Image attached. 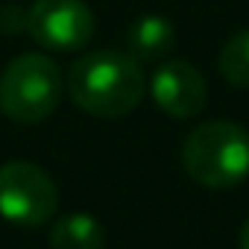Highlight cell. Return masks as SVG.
<instances>
[{
	"instance_id": "cell-2",
	"label": "cell",
	"mask_w": 249,
	"mask_h": 249,
	"mask_svg": "<svg viewBox=\"0 0 249 249\" xmlns=\"http://www.w3.org/2000/svg\"><path fill=\"white\" fill-rule=\"evenodd\" d=\"M182 164L202 188H234L249 176V132L231 120H208L185 138Z\"/></svg>"
},
{
	"instance_id": "cell-5",
	"label": "cell",
	"mask_w": 249,
	"mask_h": 249,
	"mask_svg": "<svg viewBox=\"0 0 249 249\" xmlns=\"http://www.w3.org/2000/svg\"><path fill=\"white\" fill-rule=\"evenodd\" d=\"M27 33L50 50H82L94 38V12L82 0H36L27 9Z\"/></svg>"
},
{
	"instance_id": "cell-4",
	"label": "cell",
	"mask_w": 249,
	"mask_h": 249,
	"mask_svg": "<svg viewBox=\"0 0 249 249\" xmlns=\"http://www.w3.org/2000/svg\"><path fill=\"white\" fill-rule=\"evenodd\" d=\"M59 208V191L50 173L33 161L0 167V217L15 226H41Z\"/></svg>"
},
{
	"instance_id": "cell-10",
	"label": "cell",
	"mask_w": 249,
	"mask_h": 249,
	"mask_svg": "<svg viewBox=\"0 0 249 249\" xmlns=\"http://www.w3.org/2000/svg\"><path fill=\"white\" fill-rule=\"evenodd\" d=\"M0 30H3V33H21V30H27V9H18V6L0 9Z\"/></svg>"
},
{
	"instance_id": "cell-8",
	"label": "cell",
	"mask_w": 249,
	"mask_h": 249,
	"mask_svg": "<svg viewBox=\"0 0 249 249\" xmlns=\"http://www.w3.org/2000/svg\"><path fill=\"white\" fill-rule=\"evenodd\" d=\"M47 240H50V249H103L106 234L91 214L73 211L53 223Z\"/></svg>"
},
{
	"instance_id": "cell-9",
	"label": "cell",
	"mask_w": 249,
	"mask_h": 249,
	"mask_svg": "<svg viewBox=\"0 0 249 249\" xmlns=\"http://www.w3.org/2000/svg\"><path fill=\"white\" fill-rule=\"evenodd\" d=\"M217 68L226 82L237 88H249V30L234 33L217 56Z\"/></svg>"
},
{
	"instance_id": "cell-7",
	"label": "cell",
	"mask_w": 249,
	"mask_h": 249,
	"mask_svg": "<svg viewBox=\"0 0 249 249\" xmlns=\"http://www.w3.org/2000/svg\"><path fill=\"white\" fill-rule=\"evenodd\" d=\"M176 44L173 24L161 15H141L126 33V53L138 62H159Z\"/></svg>"
},
{
	"instance_id": "cell-6",
	"label": "cell",
	"mask_w": 249,
	"mask_h": 249,
	"mask_svg": "<svg viewBox=\"0 0 249 249\" xmlns=\"http://www.w3.org/2000/svg\"><path fill=\"white\" fill-rule=\"evenodd\" d=\"M150 94L161 111H167L170 117H179V120L196 117L208 103L205 76L182 59H170L153 73Z\"/></svg>"
},
{
	"instance_id": "cell-11",
	"label": "cell",
	"mask_w": 249,
	"mask_h": 249,
	"mask_svg": "<svg viewBox=\"0 0 249 249\" xmlns=\"http://www.w3.org/2000/svg\"><path fill=\"white\" fill-rule=\"evenodd\" d=\"M240 249H249V220H246L243 229H240Z\"/></svg>"
},
{
	"instance_id": "cell-3",
	"label": "cell",
	"mask_w": 249,
	"mask_h": 249,
	"mask_svg": "<svg viewBox=\"0 0 249 249\" xmlns=\"http://www.w3.org/2000/svg\"><path fill=\"white\" fill-rule=\"evenodd\" d=\"M62 73L53 59L24 53L0 73V108L15 123H41L62 100Z\"/></svg>"
},
{
	"instance_id": "cell-1",
	"label": "cell",
	"mask_w": 249,
	"mask_h": 249,
	"mask_svg": "<svg viewBox=\"0 0 249 249\" xmlns=\"http://www.w3.org/2000/svg\"><path fill=\"white\" fill-rule=\"evenodd\" d=\"M147 79L141 62L120 50L85 53L68 73L71 100L94 117H123L144 100Z\"/></svg>"
}]
</instances>
